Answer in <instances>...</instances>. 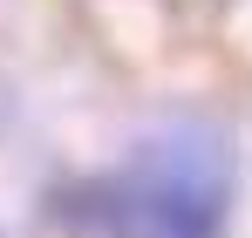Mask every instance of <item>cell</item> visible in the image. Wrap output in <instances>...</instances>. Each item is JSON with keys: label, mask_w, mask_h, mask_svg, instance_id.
I'll list each match as a JSON object with an SVG mask.
<instances>
[{"label": "cell", "mask_w": 252, "mask_h": 238, "mask_svg": "<svg viewBox=\"0 0 252 238\" xmlns=\"http://www.w3.org/2000/svg\"><path fill=\"white\" fill-rule=\"evenodd\" d=\"M232 157L211 129H164L89 198L102 238H225Z\"/></svg>", "instance_id": "cell-1"}]
</instances>
